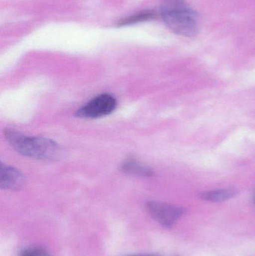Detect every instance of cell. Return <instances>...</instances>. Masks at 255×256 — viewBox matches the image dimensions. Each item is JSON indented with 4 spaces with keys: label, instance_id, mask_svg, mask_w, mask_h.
<instances>
[{
    "label": "cell",
    "instance_id": "1",
    "mask_svg": "<svg viewBox=\"0 0 255 256\" xmlns=\"http://www.w3.org/2000/svg\"><path fill=\"white\" fill-rule=\"evenodd\" d=\"M160 13L168 28L175 34L185 37L197 34V14L185 0H163Z\"/></svg>",
    "mask_w": 255,
    "mask_h": 256
},
{
    "label": "cell",
    "instance_id": "2",
    "mask_svg": "<svg viewBox=\"0 0 255 256\" xmlns=\"http://www.w3.org/2000/svg\"><path fill=\"white\" fill-rule=\"evenodd\" d=\"M4 136L17 153L27 158L48 160L55 159L60 154L58 144L49 138L28 136L10 129L4 130Z\"/></svg>",
    "mask_w": 255,
    "mask_h": 256
},
{
    "label": "cell",
    "instance_id": "3",
    "mask_svg": "<svg viewBox=\"0 0 255 256\" xmlns=\"http://www.w3.org/2000/svg\"><path fill=\"white\" fill-rule=\"evenodd\" d=\"M116 106L115 98L110 94H100L77 110L76 116L83 118H100L112 114Z\"/></svg>",
    "mask_w": 255,
    "mask_h": 256
},
{
    "label": "cell",
    "instance_id": "4",
    "mask_svg": "<svg viewBox=\"0 0 255 256\" xmlns=\"http://www.w3.org/2000/svg\"><path fill=\"white\" fill-rule=\"evenodd\" d=\"M147 209L157 222L166 228L173 226L186 212L183 208L155 201L148 202Z\"/></svg>",
    "mask_w": 255,
    "mask_h": 256
},
{
    "label": "cell",
    "instance_id": "5",
    "mask_svg": "<svg viewBox=\"0 0 255 256\" xmlns=\"http://www.w3.org/2000/svg\"><path fill=\"white\" fill-rule=\"evenodd\" d=\"M24 183L23 176L13 167L1 162L0 165V186L3 190H18Z\"/></svg>",
    "mask_w": 255,
    "mask_h": 256
},
{
    "label": "cell",
    "instance_id": "6",
    "mask_svg": "<svg viewBox=\"0 0 255 256\" xmlns=\"http://www.w3.org/2000/svg\"><path fill=\"white\" fill-rule=\"evenodd\" d=\"M121 170L128 174H136V176H143V177H149L154 174L151 168L144 165L140 161L133 158L126 160L121 164Z\"/></svg>",
    "mask_w": 255,
    "mask_h": 256
},
{
    "label": "cell",
    "instance_id": "7",
    "mask_svg": "<svg viewBox=\"0 0 255 256\" xmlns=\"http://www.w3.org/2000/svg\"><path fill=\"white\" fill-rule=\"evenodd\" d=\"M237 194H238V190L235 188H224V189L203 192L201 195V198L205 201L211 202H222L234 198Z\"/></svg>",
    "mask_w": 255,
    "mask_h": 256
},
{
    "label": "cell",
    "instance_id": "8",
    "mask_svg": "<svg viewBox=\"0 0 255 256\" xmlns=\"http://www.w3.org/2000/svg\"><path fill=\"white\" fill-rule=\"evenodd\" d=\"M157 15L153 12H145L139 13V14L133 15L130 18H126L120 21V26L130 25V24H136V22H142V21L154 19Z\"/></svg>",
    "mask_w": 255,
    "mask_h": 256
},
{
    "label": "cell",
    "instance_id": "9",
    "mask_svg": "<svg viewBox=\"0 0 255 256\" xmlns=\"http://www.w3.org/2000/svg\"><path fill=\"white\" fill-rule=\"evenodd\" d=\"M19 256H52L43 248H33L24 250Z\"/></svg>",
    "mask_w": 255,
    "mask_h": 256
},
{
    "label": "cell",
    "instance_id": "10",
    "mask_svg": "<svg viewBox=\"0 0 255 256\" xmlns=\"http://www.w3.org/2000/svg\"><path fill=\"white\" fill-rule=\"evenodd\" d=\"M254 202H255V196H254Z\"/></svg>",
    "mask_w": 255,
    "mask_h": 256
},
{
    "label": "cell",
    "instance_id": "11",
    "mask_svg": "<svg viewBox=\"0 0 255 256\" xmlns=\"http://www.w3.org/2000/svg\"></svg>",
    "mask_w": 255,
    "mask_h": 256
}]
</instances>
